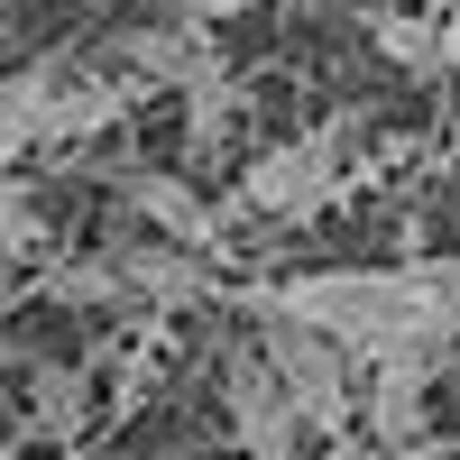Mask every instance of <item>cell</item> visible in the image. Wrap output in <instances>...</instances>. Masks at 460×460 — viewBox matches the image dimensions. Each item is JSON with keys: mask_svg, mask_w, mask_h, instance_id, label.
<instances>
[{"mask_svg": "<svg viewBox=\"0 0 460 460\" xmlns=\"http://www.w3.org/2000/svg\"><path fill=\"white\" fill-rule=\"evenodd\" d=\"M249 314H295L332 332L341 350H451L460 341V258H405V267H314V277L258 286Z\"/></svg>", "mask_w": 460, "mask_h": 460, "instance_id": "6da1fadb", "label": "cell"}, {"mask_svg": "<svg viewBox=\"0 0 460 460\" xmlns=\"http://www.w3.org/2000/svg\"><path fill=\"white\" fill-rule=\"evenodd\" d=\"M258 350H267V368L286 377V396H295V414H304V433H341L359 414V350H341L332 332H314V323H295V314H258Z\"/></svg>", "mask_w": 460, "mask_h": 460, "instance_id": "7a4b0ae2", "label": "cell"}, {"mask_svg": "<svg viewBox=\"0 0 460 460\" xmlns=\"http://www.w3.org/2000/svg\"><path fill=\"white\" fill-rule=\"evenodd\" d=\"M341 184V129H314V138H286L240 175V203L267 212V221H304L323 194Z\"/></svg>", "mask_w": 460, "mask_h": 460, "instance_id": "3957f363", "label": "cell"}, {"mask_svg": "<svg viewBox=\"0 0 460 460\" xmlns=\"http://www.w3.org/2000/svg\"><path fill=\"white\" fill-rule=\"evenodd\" d=\"M221 405H230V433H240V451H304V414H295V396H286V377L267 368V350L230 359Z\"/></svg>", "mask_w": 460, "mask_h": 460, "instance_id": "277c9868", "label": "cell"}, {"mask_svg": "<svg viewBox=\"0 0 460 460\" xmlns=\"http://www.w3.org/2000/svg\"><path fill=\"white\" fill-rule=\"evenodd\" d=\"M433 368H442V350H387V359H368V396H359V414H368L377 451H396V442H414V433H424Z\"/></svg>", "mask_w": 460, "mask_h": 460, "instance_id": "5b68a950", "label": "cell"}, {"mask_svg": "<svg viewBox=\"0 0 460 460\" xmlns=\"http://www.w3.org/2000/svg\"><path fill=\"white\" fill-rule=\"evenodd\" d=\"M74 56H37L19 74H0V175H10L28 147H47V120H56V93H65Z\"/></svg>", "mask_w": 460, "mask_h": 460, "instance_id": "8992f818", "label": "cell"}, {"mask_svg": "<svg viewBox=\"0 0 460 460\" xmlns=\"http://www.w3.org/2000/svg\"><path fill=\"white\" fill-rule=\"evenodd\" d=\"M120 277H129V295H147V304H203V295H212L203 258L184 249V240H166V249H120Z\"/></svg>", "mask_w": 460, "mask_h": 460, "instance_id": "52a82bcc", "label": "cell"}, {"mask_svg": "<svg viewBox=\"0 0 460 460\" xmlns=\"http://www.w3.org/2000/svg\"><path fill=\"white\" fill-rule=\"evenodd\" d=\"M120 194H129V212H147V230H166V240H184V249H212V212H203L194 184H175V175H129Z\"/></svg>", "mask_w": 460, "mask_h": 460, "instance_id": "ba28073f", "label": "cell"}, {"mask_svg": "<svg viewBox=\"0 0 460 460\" xmlns=\"http://www.w3.org/2000/svg\"><path fill=\"white\" fill-rule=\"evenodd\" d=\"M120 111H129V93H120V84H102V74H84V65H74V74H65V93H56L47 138H102L111 120H120Z\"/></svg>", "mask_w": 460, "mask_h": 460, "instance_id": "9c48e42d", "label": "cell"}, {"mask_svg": "<svg viewBox=\"0 0 460 460\" xmlns=\"http://www.w3.org/2000/svg\"><path fill=\"white\" fill-rule=\"evenodd\" d=\"M377 47H387L396 65H442V28H424V19H377Z\"/></svg>", "mask_w": 460, "mask_h": 460, "instance_id": "30bf717a", "label": "cell"}, {"mask_svg": "<svg viewBox=\"0 0 460 460\" xmlns=\"http://www.w3.org/2000/svg\"><path fill=\"white\" fill-rule=\"evenodd\" d=\"M28 240H37V212L10 194V184H0V249H28Z\"/></svg>", "mask_w": 460, "mask_h": 460, "instance_id": "8fae6325", "label": "cell"}, {"mask_svg": "<svg viewBox=\"0 0 460 460\" xmlns=\"http://www.w3.org/2000/svg\"><path fill=\"white\" fill-rule=\"evenodd\" d=\"M194 28H212V19H240V10H258V0H175Z\"/></svg>", "mask_w": 460, "mask_h": 460, "instance_id": "7c38bea8", "label": "cell"}, {"mask_svg": "<svg viewBox=\"0 0 460 460\" xmlns=\"http://www.w3.org/2000/svg\"><path fill=\"white\" fill-rule=\"evenodd\" d=\"M377 460H460L451 442H424V433H414V442H396V451H377Z\"/></svg>", "mask_w": 460, "mask_h": 460, "instance_id": "4fadbf2b", "label": "cell"}, {"mask_svg": "<svg viewBox=\"0 0 460 460\" xmlns=\"http://www.w3.org/2000/svg\"><path fill=\"white\" fill-rule=\"evenodd\" d=\"M442 65H460V10L442 19Z\"/></svg>", "mask_w": 460, "mask_h": 460, "instance_id": "5bb4252c", "label": "cell"}, {"mask_svg": "<svg viewBox=\"0 0 460 460\" xmlns=\"http://www.w3.org/2000/svg\"><path fill=\"white\" fill-rule=\"evenodd\" d=\"M240 460H304V451H240Z\"/></svg>", "mask_w": 460, "mask_h": 460, "instance_id": "9a60e30c", "label": "cell"}, {"mask_svg": "<svg viewBox=\"0 0 460 460\" xmlns=\"http://www.w3.org/2000/svg\"><path fill=\"white\" fill-rule=\"evenodd\" d=\"M0 368H19V341H0Z\"/></svg>", "mask_w": 460, "mask_h": 460, "instance_id": "2e32d148", "label": "cell"}, {"mask_svg": "<svg viewBox=\"0 0 460 460\" xmlns=\"http://www.w3.org/2000/svg\"><path fill=\"white\" fill-rule=\"evenodd\" d=\"M0 10H10V0H0Z\"/></svg>", "mask_w": 460, "mask_h": 460, "instance_id": "e0dca14e", "label": "cell"}]
</instances>
